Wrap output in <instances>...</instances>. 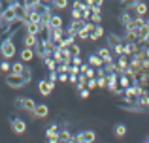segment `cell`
Returning <instances> with one entry per match:
<instances>
[{
    "label": "cell",
    "instance_id": "obj_1",
    "mask_svg": "<svg viewBox=\"0 0 149 143\" xmlns=\"http://www.w3.org/2000/svg\"><path fill=\"white\" fill-rule=\"evenodd\" d=\"M0 55H2L4 59H13V57L17 55V47H15L11 38H6V40L0 44Z\"/></svg>",
    "mask_w": 149,
    "mask_h": 143
},
{
    "label": "cell",
    "instance_id": "obj_2",
    "mask_svg": "<svg viewBox=\"0 0 149 143\" xmlns=\"http://www.w3.org/2000/svg\"><path fill=\"white\" fill-rule=\"evenodd\" d=\"M13 106L17 107V109H23V111H29V113H32V109L36 107V102H34V98L23 96V98H17V100H15Z\"/></svg>",
    "mask_w": 149,
    "mask_h": 143
},
{
    "label": "cell",
    "instance_id": "obj_3",
    "mask_svg": "<svg viewBox=\"0 0 149 143\" xmlns=\"http://www.w3.org/2000/svg\"><path fill=\"white\" fill-rule=\"evenodd\" d=\"M6 85H8V87H11V88H23L26 83H25V79H23L21 73L10 72V73L6 75Z\"/></svg>",
    "mask_w": 149,
    "mask_h": 143
},
{
    "label": "cell",
    "instance_id": "obj_4",
    "mask_svg": "<svg viewBox=\"0 0 149 143\" xmlns=\"http://www.w3.org/2000/svg\"><path fill=\"white\" fill-rule=\"evenodd\" d=\"M2 21L4 23H13L17 19V10H15V4H10V6H4L2 10Z\"/></svg>",
    "mask_w": 149,
    "mask_h": 143
},
{
    "label": "cell",
    "instance_id": "obj_5",
    "mask_svg": "<svg viewBox=\"0 0 149 143\" xmlns=\"http://www.w3.org/2000/svg\"><path fill=\"white\" fill-rule=\"evenodd\" d=\"M95 140H96L95 130H83V132H79L77 136H74V141L76 143H91Z\"/></svg>",
    "mask_w": 149,
    "mask_h": 143
},
{
    "label": "cell",
    "instance_id": "obj_6",
    "mask_svg": "<svg viewBox=\"0 0 149 143\" xmlns=\"http://www.w3.org/2000/svg\"><path fill=\"white\" fill-rule=\"evenodd\" d=\"M45 137H47V141L51 143H57V141H61V130H58V124H51L47 130H45Z\"/></svg>",
    "mask_w": 149,
    "mask_h": 143
},
{
    "label": "cell",
    "instance_id": "obj_7",
    "mask_svg": "<svg viewBox=\"0 0 149 143\" xmlns=\"http://www.w3.org/2000/svg\"><path fill=\"white\" fill-rule=\"evenodd\" d=\"M53 88H55V83L49 81V79H42L40 83H38V90H40L42 96H49L51 92H53Z\"/></svg>",
    "mask_w": 149,
    "mask_h": 143
},
{
    "label": "cell",
    "instance_id": "obj_8",
    "mask_svg": "<svg viewBox=\"0 0 149 143\" xmlns=\"http://www.w3.org/2000/svg\"><path fill=\"white\" fill-rule=\"evenodd\" d=\"M10 124H11V130L15 134H25L26 132V122L23 119H10Z\"/></svg>",
    "mask_w": 149,
    "mask_h": 143
},
{
    "label": "cell",
    "instance_id": "obj_9",
    "mask_svg": "<svg viewBox=\"0 0 149 143\" xmlns=\"http://www.w3.org/2000/svg\"><path fill=\"white\" fill-rule=\"evenodd\" d=\"M49 115V107L45 104H36V107L32 109V117L34 119H44Z\"/></svg>",
    "mask_w": 149,
    "mask_h": 143
},
{
    "label": "cell",
    "instance_id": "obj_10",
    "mask_svg": "<svg viewBox=\"0 0 149 143\" xmlns=\"http://www.w3.org/2000/svg\"><path fill=\"white\" fill-rule=\"evenodd\" d=\"M25 32L40 36V34H42V25H40V23H34V21H25Z\"/></svg>",
    "mask_w": 149,
    "mask_h": 143
},
{
    "label": "cell",
    "instance_id": "obj_11",
    "mask_svg": "<svg viewBox=\"0 0 149 143\" xmlns=\"http://www.w3.org/2000/svg\"><path fill=\"white\" fill-rule=\"evenodd\" d=\"M19 57H21L23 62H30V60L36 57V53H34V49H32V47H25L21 53H19Z\"/></svg>",
    "mask_w": 149,
    "mask_h": 143
},
{
    "label": "cell",
    "instance_id": "obj_12",
    "mask_svg": "<svg viewBox=\"0 0 149 143\" xmlns=\"http://www.w3.org/2000/svg\"><path fill=\"white\" fill-rule=\"evenodd\" d=\"M146 41H149V26L143 25L138 28V44H146Z\"/></svg>",
    "mask_w": 149,
    "mask_h": 143
},
{
    "label": "cell",
    "instance_id": "obj_13",
    "mask_svg": "<svg viewBox=\"0 0 149 143\" xmlns=\"http://www.w3.org/2000/svg\"><path fill=\"white\" fill-rule=\"evenodd\" d=\"M34 53H36V57H40L42 60L47 57V51H45V41L44 40H38L36 47H34Z\"/></svg>",
    "mask_w": 149,
    "mask_h": 143
},
{
    "label": "cell",
    "instance_id": "obj_14",
    "mask_svg": "<svg viewBox=\"0 0 149 143\" xmlns=\"http://www.w3.org/2000/svg\"><path fill=\"white\" fill-rule=\"evenodd\" d=\"M138 41H127L125 44V55L127 57H132V55H136L138 53Z\"/></svg>",
    "mask_w": 149,
    "mask_h": 143
},
{
    "label": "cell",
    "instance_id": "obj_15",
    "mask_svg": "<svg viewBox=\"0 0 149 143\" xmlns=\"http://www.w3.org/2000/svg\"><path fill=\"white\" fill-rule=\"evenodd\" d=\"M25 47H36V44H38V36L36 34H29V32H25Z\"/></svg>",
    "mask_w": 149,
    "mask_h": 143
},
{
    "label": "cell",
    "instance_id": "obj_16",
    "mask_svg": "<svg viewBox=\"0 0 149 143\" xmlns=\"http://www.w3.org/2000/svg\"><path fill=\"white\" fill-rule=\"evenodd\" d=\"M128 59H127V55H119V60H117V68H119V73H123V72H127L128 70Z\"/></svg>",
    "mask_w": 149,
    "mask_h": 143
},
{
    "label": "cell",
    "instance_id": "obj_17",
    "mask_svg": "<svg viewBox=\"0 0 149 143\" xmlns=\"http://www.w3.org/2000/svg\"><path fill=\"white\" fill-rule=\"evenodd\" d=\"M98 55H100V59L104 60V62H109V60H113L111 49H109V47H100V49H98Z\"/></svg>",
    "mask_w": 149,
    "mask_h": 143
},
{
    "label": "cell",
    "instance_id": "obj_18",
    "mask_svg": "<svg viewBox=\"0 0 149 143\" xmlns=\"http://www.w3.org/2000/svg\"><path fill=\"white\" fill-rule=\"evenodd\" d=\"M47 26H51V28H62V17L61 15H51Z\"/></svg>",
    "mask_w": 149,
    "mask_h": 143
},
{
    "label": "cell",
    "instance_id": "obj_19",
    "mask_svg": "<svg viewBox=\"0 0 149 143\" xmlns=\"http://www.w3.org/2000/svg\"><path fill=\"white\" fill-rule=\"evenodd\" d=\"M89 64H91L93 68H102V66H104V60H102L100 55L96 53V55H91V57H89Z\"/></svg>",
    "mask_w": 149,
    "mask_h": 143
},
{
    "label": "cell",
    "instance_id": "obj_20",
    "mask_svg": "<svg viewBox=\"0 0 149 143\" xmlns=\"http://www.w3.org/2000/svg\"><path fill=\"white\" fill-rule=\"evenodd\" d=\"M134 11H136V15H142V17H143V15L147 13V4L140 0V2H138V4L134 6Z\"/></svg>",
    "mask_w": 149,
    "mask_h": 143
},
{
    "label": "cell",
    "instance_id": "obj_21",
    "mask_svg": "<svg viewBox=\"0 0 149 143\" xmlns=\"http://www.w3.org/2000/svg\"><path fill=\"white\" fill-rule=\"evenodd\" d=\"M102 36H104V28H102L100 25H96V26H95V30H93V34H91V41L100 40Z\"/></svg>",
    "mask_w": 149,
    "mask_h": 143
},
{
    "label": "cell",
    "instance_id": "obj_22",
    "mask_svg": "<svg viewBox=\"0 0 149 143\" xmlns=\"http://www.w3.org/2000/svg\"><path fill=\"white\" fill-rule=\"evenodd\" d=\"M91 30L89 28H81V30H77V40H87V41H91Z\"/></svg>",
    "mask_w": 149,
    "mask_h": 143
},
{
    "label": "cell",
    "instance_id": "obj_23",
    "mask_svg": "<svg viewBox=\"0 0 149 143\" xmlns=\"http://www.w3.org/2000/svg\"><path fill=\"white\" fill-rule=\"evenodd\" d=\"M49 4L55 10H64V8H68V0H51Z\"/></svg>",
    "mask_w": 149,
    "mask_h": 143
},
{
    "label": "cell",
    "instance_id": "obj_24",
    "mask_svg": "<svg viewBox=\"0 0 149 143\" xmlns=\"http://www.w3.org/2000/svg\"><path fill=\"white\" fill-rule=\"evenodd\" d=\"M87 81H89V77L85 75V73H79V75H77V90L87 87Z\"/></svg>",
    "mask_w": 149,
    "mask_h": 143
},
{
    "label": "cell",
    "instance_id": "obj_25",
    "mask_svg": "<svg viewBox=\"0 0 149 143\" xmlns=\"http://www.w3.org/2000/svg\"><path fill=\"white\" fill-rule=\"evenodd\" d=\"M44 64L47 66V70H57V60L53 57H45L44 59Z\"/></svg>",
    "mask_w": 149,
    "mask_h": 143
},
{
    "label": "cell",
    "instance_id": "obj_26",
    "mask_svg": "<svg viewBox=\"0 0 149 143\" xmlns=\"http://www.w3.org/2000/svg\"><path fill=\"white\" fill-rule=\"evenodd\" d=\"M21 75H23V79H25V83H26V85L32 81V70H30V68H26V66H25V70L21 72Z\"/></svg>",
    "mask_w": 149,
    "mask_h": 143
},
{
    "label": "cell",
    "instance_id": "obj_27",
    "mask_svg": "<svg viewBox=\"0 0 149 143\" xmlns=\"http://www.w3.org/2000/svg\"><path fill=\"white\" fill-rule=\"evenodd\" d=\"M61 141H66V143L74 141V136L70 134V130H61Z\"/></svg>",
    "mask_w": 149,
    "mask_h": 143
},
{
    "label": "cell",
    "instance_id": "obj_28",
    "mask_svg": "<svg viewBox=\"0 0 149 143\" xmlns=\"http://www.w3.org/2000/svg\"><path fill=\"white\" fill-rule=\"evenodd\" d=\"M113 132H115L117 137H121V136H125V134H127V126H125V124H115Z\"/></svg>",
    "mask_w": 149,
    "mask_h": 143
},
{
    "label": "cell",
    "instance_id": "obj_29",
    "mask_svg": "<svg viewBox=\"0 0 149 143\" xmlns=\"http://www.w3.org/2000/svg\"><path fill=\"white\" fill-rule=\"evenodd\" d=\"M23 70H25V62H23V60H21V62L11 64V72H13V73H21Z\"/></svg>",
    "mask_w": 149,
    "mask_h": 143
},
{
    "label": "cell",
    "instance_id": "obj_30",
    "mask_svg": "<svg viewBox=\"0 0 149 143\" xmlns=\"http://www.w3.org/2000/svg\"><path fill=\"white\" fill-rule=\"evenodd\" d=\"M91 23H95V25H100L102 23V15H100V11H93L91 13V19H89Z\"/></svg>",
    "mask_w": 149,
    "mask_h": 143
},
{
    "label": "cell",
    "instance_id": "obj_31",
    "mask_svg": "<svg viewBox=\"0 0 149 143\" xmlns=\"http://www.w3.org/2000/svg\"><path fill=\"white\" fill-rule=\"evenodd\" d=\"M111 49H113L115 55H125V44H123V41H121V44H115Z\"/></svg>",
    "mask_w": 149,
    "mask_h": 143
},
{
    "label": "cell",
    "instance_id": "obj_32",
    "mask_svg": "<svg viewBox=\"0 0 149 143\" xmlns=\"http://www.w3.org/2000/svg\"><path fill=\"white\" fill-rule=\"evenodd\" d=\"M51 15H53V13H51V10H49V8H47V10H45V11H44V13H42V15H40V21H42V23H49V19H51Z\"/></svg>",
    "mask_w": 149,
    "mask_h": 143
},
{
    "label": "cell",
    "instance_id": "obj_33",
    "mask_svg": "<svg viewBox=\"0 0 149 143\" xmlns=\"http://www.w3.org/2000/svg\"><path fill=\"white\" fill-rule=\"evenodd\" d=\"M68 49H70V53H72V57H76V55H79V53H81V47H79V45H76V41H74Z\"/></svg>",
    "mask_w": 149,
    "mask_h": 143
},
{
    "label": "cell",
    "instance_id": "obj_34",
    "mask_svg": "<svg viewBox=\"0 0 149 143\" xmlns=\"http://www.w3.org/2000/svg\"><path fill=\"white\" fill-rule=\"evenodd\" d=\"M0 72L10 73V72H11V64H10V62H6V60H4V62H0Z\"/></svg>",
    "mask_w": 149,
    "mask_h": 143
},
{
    "label": "cell",
    "instance_id": "obj_35",
    "mask_svg": "<svg viewBox=\"0 0 149 143\" xmlns=\"http://www.w3.org/2000/svg\"><path fill=\"white\" fill-rule=\"evenodd\" d=\"M138 2H140V0H123V2H121V6H123V8H134Z\"/></svg>",
    "mask_w": 149,
    "mask_h": 143
},
{
    "label": "cell",
    "instance_id": "obj_36",
    "mask_svg": "<svg viewBox=\"0 0 149 143\" xmlns=\"http://www.w3.org/2000/svg\"><path fill=\"white\" fill-rule=\"evenodd\" d=\"M96 81H98V87H100V88H106V87H108V77H106V75L98 77Z\"/></svg>",
    "mask_w": 149,
    "mask_h": 143
},
{
    "label": "cell",
    "instance_id": "obj_37",
    "mask_svg": "<svg viewBox=\"0 0 149 143\" xmlns=\"http://www.w3.org/2000/svg\"><path fill=\"white\" fill-rule=\"evenodd\" d=\"M85 75L91 79V77H96V68H93V66H89L87 70H85Z\"/></svg>",
    "mask_w": 149,
    "mask_h": 143
},
{
    "label": "cell",
    "instance_id": "obj_38",
    "mask_svg": "<svg viewBox=\"0 0 149 143\" xmlns=\"http://www.w3.org/2000/svg\"><path fill=\"white\" fill-rule=\"evenodd\" d=\"M79 96H81V98H89V96H91V88H89V87H85V88H81V90H79Z\"/></svg>",
    "mask_w": 149,
    "mask_h": 143
},
{
    "label": "cell",
    "instance_id": "obj_39",
    "mask_svg": "<svg viewBox=\"0 0 149 143\" xmlns=\"http://www.w3.org/2000/svg\"><path fill=\"white\" fill-rule=\"evenodd\" d=\"M87 87L91 88V90H93V88H96V87H98V81H96V77H91V79L87 81Z\"/></svg>",
    "mask_w": 149,
    "mask_h": 143
},
{
    "label": "cell",
    "instance_id": "obj_40",
    "mask_svg": "<svg viewBox=\"0 0 149 143\" xmlns=\"http://www.w3.org/2000/svg\"><path fill=\"white\" fill-rule=\"evenodd\" d=\"M72 64H74V66H81V64H83V60H81V57H79V55L72 57Z\"/></svg>",
    "mask_w": 149,
    "mask_h": 143
},
{
    "label": "cell",
    "instance_id": "obj_41",
    "mask_svg": "<svg viewBox=\"0 0 149 143\" xmlns=\"http://www.w3.org/2000/svg\"><path fill=\"white\" fill-rule=\"evenodd\" d=\"M58 81H61V83H66V81H68V73L66 72H58Z\"/></svg>",
    "mask_w": 149,
    "mask_h": 143
},
{
    "label": "cell",
    "instance_id": "obj_42",
    "mask_svg": "<svg viewBox=\"0 0 149 143\" xmlns=\"http://www.w3.org/2000/svg\"><path fill=\"white\" fill-rule=\"evenodd\" d=\"M23 4H25V6H36L38 2H42V0H21Z\"/></svg>",
    "mask_w": 149,
    "mask_h": 143
},
{
    "label": "cell",
    "instance_id": "obj_43",
    "mask_svg": "<svg viewBox=\"0 0 149 143\" xmlns=\"http://www.w3.org/2000/svg\"><path fill=\"white\" fill-rule=\"evenodd\" d=\"M77 75H79V73H70L68 81H70V83H77Z\"/></svg>",
    "mask_w": 149,
    "mask_h": 143
},
{
    "label": "cell",
    "instance_id": "obj_44",
    "mask_svg": "<svg viewBox=\"0 0 149 143\" xmlns=\"http://www.w3.org/2000/svg\"><path fill=\"white\" fill-rule=\"evenodd\" d=\"M93 2H95V0H85V4H89V6H93Z\"/></svg>",
    "mask_w": 149,
    "mask_h": 143
},
{
    "label": "cell",
    "instance_id": "obj_45",
    "mask_svg": "<svg viewBox=\"0 0 149 143\" xmlns=\"http://www.w3.org/2000/svg\"><path fill=\"white\" fill-rule=\"evenodd\" d=\"M146 25H147V26H149V19H146Z\"/></svg>",
    "mask_w": 149,
    "mask_h": 143
},
{
    "label": "cell",
    "instance_id": "obj_46",
    "mask_svg": "<svg viewBox=\"0 0 149 143\" xmlns=\"http://www.w3.org/2000/svg\"><path fill=\"white\" fill-rule=\"evenodd\" d=\"M42 2H47V4H49V2H51V0H42Z\"/></svg>",
    "mask_w": 149,
    "mask_h": 143
},
{
    "label": "cell",
    "instance_id": "obj_47",
    "mask_svg": "<svg viewBox=\"0 0 149 143\" xmlns=\"http://www.w3.org/2000/svg\"><path fill=\"white\" fill-rule=\"evenodd\" d=\"M146 141H149V137H147V140H146Z\"/></svg>",
    "mask_w": 149,
    "mask_h": 143
},
{
    "label": "cell",
    "instance_id": "obj_48",
    "mask_svg": "<svg viewBox=\"0 0 149 143\" xmlns=\"http://www.w3.org/2000/svg\"><path fill=\"white\" fill-rule=\"evenodd\" d=\"M121 2H123V0H121Z\"/></svg>",
    "mask_w": 149,
    "mask_h": 143
},
{
    "label": "cell",
    "instance_id": "obj_49",
    "mask_svg": "<svg viewBox=\"0 0 149 143\" xmlns=\"http://www.w3.org/2000/svg\"><path fill=\"white\" fill-rule=\"evenodd\" d=\"M19 2H21V0H19Z\"/></svg>",
    "mask_w": 149,
    "mask_h": 143
}]
</instances>
